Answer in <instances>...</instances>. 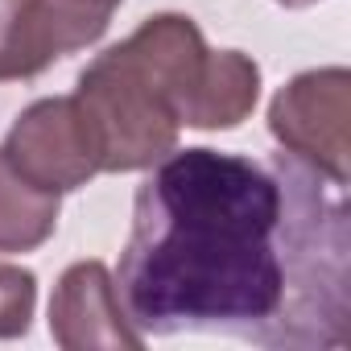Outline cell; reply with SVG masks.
<instances>
[{
  "mask_svg": "<svg viewBox=\"0 0 351 351\" xmlns=\"http://www.w3.org/2000/svg\"><path fill=\"white\" fill-rule=\"evenodd\" d=\"M38 277L21 265L0 261V339H21L34 322Z\"/></svg>",
  "mask_w": 351,
  "mask_h": 351,
  "instance_id": "cell-9",
  "label": "cell"
},
{
  "mask_svg": "<svg viewBox=\"0 0 351 351\" xmlns=\"http://www.w3.org/2000/svg\"><path fill=\"white\" fill-rule=\"evenodd\" d=\"M256 99H261V66L240 50H207L182 124L207 132L236 128L240 120L252 116Z\"/></svg>",
  "mask_w": 351,
  "mask_h": 351,
  "instance_id": "cell-7",
  "label": "cell"
},
{
  "mask_svg": "<svg viewBox=\"0 0 351 351\" xmlns=\"http://www.w3.org/2000/svg\"><path fill=\"white\" fill-rule=\"evenodd\" d=\"M50 335L62 351H95V347H124L141 351L145 335L128 322L116 277L104 261L71 265L50 298Z\"/></svg>",
  "mask_w": 351,
  "mask_h": 351,
  "instance_id": "cell-5",
  "label": "cell"
},
{
  "mask_svg": "<svg viewBox=\"0 0 351 351\" xmlns=\"http://www.w3.org/2000/svg\"><path fill=\"white\" fill-rule=\"evenodd\" d=\"M207 58L203 29L157 13L79 75L75 104L99 153V173L149 169L178 145V128Z\"/></svg>",
  "mask_w": 351,
  "mask_h": 351,
  "instance_id": "cell-2",
  "label": "cell"
},
{
  "mask_svg": "<svg viewBox=\"0 0 351 351\" xmlns=\"http://www.w3.org/2000/svg\"><path fill=\"white\" fill-rule=\"evenodd\" d=\"M116 9L120 0H25L21 21H25V46L38 75L54 58L95 46L108 34Z\"/></svg>",
  "mask_w": 351,
  "mask_h": 351,
  "instance_id": "cell-6",
  "label": "cell"
},
{
  "mask_svg": "<svg viewBox=\"0 0 351 351\" xmlns=\"http://www.w3.org/2000/svg\"><path fill=\"white\" fill-rule=\"evenodd\" d=\"M273 141L335 186L351 178V75L322 66L289 79L269 104Z\"/></svg>",
  "mask_w": 351,
  "mask_h": 351,
  "instance_id": "cell-3",
  "label": "cell"
},
{
  "mask_svg": "<svg viewBox=\"0 0 351 351\" xmlns=\"http://www.w3.org/2000/svg\"><path fill=\"white\" fill-rule=\"evenodd\" d=\"M62 195H50L9 165L0 149V252H34L42 248L58 228V203Z\"/></svg>",
  "mask_w": 351,
  "mask_h": 351,
  "instance_id": "cell-8",
  "label": "cell"
},
{
  "mask_svg": "<svg viewBox=\"0 0 351 351\" xmlns=\"http://www.w3.org/2000/svg\"><path fill=\"white\" fill-rule=\"evenodd\" d=\"M25 0H0V83L34 79L38 66L25 46V21H21Z\"/></svg>",
  "mask_w": 351,
  "mask_h": 351,
  "instance_id": "cell-10",
  "label": "cell"
},
{
  "mask_svg": "<svg viewBox=\"0 0 351 351\" xmlns=\"http://www.w3.org/2000/svg\"><path fill=\"white\" fill-rule=\"evenodd\" d=\"M5 157L25 182L66 195L99 173V153L75 95H54L29 104L5 136Z\"/></svg>",
  "mask_w": 351,
  "mask_h": 351,
  "instance_id": "cell-4",
  "label": "cell"
},
{
  "mask_svg": "<svg viewBox=\"0 0 351 351\" xmlns=\"http://www.w3.org/2000/svg\"><path fill=\"white\" fill-rule=\"evenodd\" d=\"M277 5H285V9H306V5H318V0H277Z\"/></svg>",
  "mask_w": 351,
  "mask_h": 351,
  "instance_id": "cell-11",
  "label": "cell"
},
{
  "mask_svg": "<svg viewBox=\"0 0 351 351\" xmlns=\"http://www.w3.org/2000/svg\"><path fill=\"white\" fill-rule=\"evenodd\" d=\"M120 252V302L149 335H228L273 351L351 343L343 186L293 153L169 149L149 165Z\"/></svg>",
  "mask_w": 351,
  "mask_h": 351,
  "instance_id": "cell-1",
  "label": "cell"
}]
</instances>
